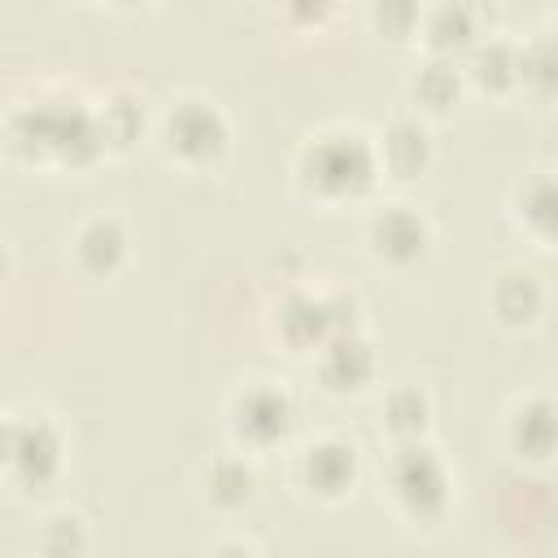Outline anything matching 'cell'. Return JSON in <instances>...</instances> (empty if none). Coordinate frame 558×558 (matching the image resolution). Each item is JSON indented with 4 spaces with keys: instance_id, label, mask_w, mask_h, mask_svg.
<instances>
[{
    "instance_id": "obj_11",
    "label": "cell",
    "mask_w": 558,
    "mask_h": 558,
    "mask_svg": "<svg viewBox=\"0 0 558 558\" xmlns=\"http://www.w3.org/2000/svg\"><path fill=\"white\" fill-rule=\"evenodd\" d=\"M501 440H506V453L523 466L554 462L558 458V397H545V392L519 397L506 414Z\"/></svg>"
},
{
    "instance_id": "obj_24",
    "label": "cell",
    "mask_w": 558,
    "mask_h": 558,
    "mask_svg": "<svg viewBox=\"0 0 558 558\" xmlns=\"http://www.w3.org/2000/svg\"><path fill=\"white\" fill-rule=\"evenodd\" d=\"M35 549L39 554H83L87 549V519L78 510H57L39 523V536H35Z\"/></svg>"
},
{
    "instance_id": "obj_19",
    "label": "cell",
    "mask_w": 558,
    "mask_h": 558,
    "mask_svg": "<svg viewBox=\"0 0 558 558\" xmlns=\"http://www.w3.org/2000/svg\"><path fill=\"white\" fill-rule=\"evenodd\" d=\"M92 105H96V126H100L109 153H131V148L157 126L148 100H144L135 87H113V92H105V96L92 100Z\"/></svg>"
},
{
    "instance_id": "obj_13",
    "label": "cell",
    "mask_w": 558,
    "mask_h": 558,
    "mask_svg": "<svg viewBox=\"0 0 558 558\" xmlns=\"http://www.w3.org/2000/svg\"><path fill=\"white\" fill-rule=\"evenodd\" d=\"M70 257L87 279H113L131 262V231L118 214H87L70 235Z\"/></svg>"
},
{
    "instance_id": "obj_27",
    "label": "cell",
    "mask_w": 558,
    "mask_h": 558,
    "mask_svg": "<svg viewBox=\"0 0 558 558\" xmlns=\"http://www.w3.org/2000/svg\"><path fill=\"white\" fill-rule=\"evenodd\" d=\"M113 9H140V4H148V0H109Z\"/></svg>"
},
{
    "instance_id": "obj_18",
    "label": "cell",
    "mask_w": 558,
    "mask_h": 558,
    "mask_svg": "<svg viewBox=\"0 0 558 558\" xmlns=\"http://www.w3.org/2000/svg\"><path fill=\"white\" fill-rule=\"evenodd\" d=\"M466 92V74H462V61H449V57H423L410 74H405V105L418 113V118H449L458 109Z\"/></svg>"
},
{
    "instance_id": "obj_3",
    "label": "cell",
    "mask_w": 558,
    "mask_h": 558,
    "mask_svg": "<svg viewBox=\"0 0 558 558\" xmlns=\"http://www.w3.org/2000/svg\"><path fill=\"white\" fill-rule=\"evenodd\" d=\"M379 497L405 527H436L453 506V471L427 440H401L379 466Z\"/></svg>"
},
{
    "instance_id": "obj_26",
    "label": "cell",
    "mask_w": 558,
    "mask_h": 558,
    "mask_svg": "<svg viewBox=\"0 0 558 558\" xmlns=\"http://www.w3.org/2000/svg\"><path fill=\"white\" fill-rule=\"evenodd\" d=\"M209 549H214V554H231V549H235V554H248V549H262V545H257V541H244V536H231V541H214Z\"/></svg>"
},
{
    "instance_id": "obj_15",
    "label": "cell",
    "mask_w": 558,
    "mask_h": 558,
    "mask_svg": "<svg viewBox=\"0 0 558 558\" xmlns=\"http://www.w3.org/2000/svg\"><path fill=\"white\" fill-rule=\"evenodd\" d=\"M545 301H549V292H545L541 275L527 270V266H501L488 283V314L506 331L536 327L541 314H545Z\"/></svg>"
},
{
    "instance_id": "obj_17",
    "label": "cell",
    "mask_w": 558,
    "mask_h": 558,
    "mask_svg": "<svg viewBox=\"0 0 558 558\" xmlns=\"http://www.w3.org/2000/svg\"><path fill=\"white\" fill-rule=\"evenodd\" d=\"M510 222L519 235H527L536 248L558 253V170L527 174L510 192Z\"/></svg>"
},
{
    "instance_id": "obj_20",
    "label": "cell",
    "mask_w": 558,
    "mask_h": 558,
    "mask_svg": "<svg viewBox=\"0 0 558 558\" xmlns=\"http://www.w3.org/2000/svg\"><path fill=\"white\" fill-rule=\"evenodd\" d=\"M462 74H466V87H475L484 96H510V92H519V39H501L493 31L488 39H480L462 57Z\"/></svg>"
},
{
    "instance_id": "obj_25",
    "label": "cell",
    "mask_w": 558,
    "mask_h": 558,
    "mask_svg": "<svg viewBox=\"0 0 558 558\" xmlns=\"http://www.w3.org/2000/svg\"><path fill=\"white\" fill-rule=\"evenodd\" d=\"M270 9L288 31H323L336 17L340 0H270Z\"/></svg>"
},
{
    "instance_id": "obj_2",
    "label": "cell",
    "mask_w": 558,
    "mask_h": 558,
    "mask_svg": "<svg viewBox=\"0 0 558 558\" xmlns=\"http://www.w3.org/2000/svg\"><path fill=\"white\" fill-rule=\"evenodd\" d=\"M379 179L384 170H379L375 135H366L362 126H323L305 135V144L292 157L296 196L323 209H344L366 201Z\"/></svg>"
},
{
    "instance_id": "obj_4",
    "label": "cell",
    "mask_w": 558,
    "mask_h": 558,
    "mask_svg": "<svg viewBox=\"0 0 558 558\" xmlns=\"http://www.w3.org/2000/svg\"><path fill=\"white\" fill-rule=\"evenodd\" d=\"M153 135H157L166 161L187 174H209L231 153V118L222 113V105L214 96H201V92L170 96L166 109L157 113Z\"/></svg>"
},
{
    "instance_id": "obj_9",
    "label": "cell",
    "mask_w": 558,
    "mask_h": 558,
    "mask_svg": "<svg viewBox=\"0 0 558 558\" xmlns=\"http://www.w3.org/2000/svg\"><path fill=\"white\" fill-rule=\"evenodd\" d=\"M357 475H362V453L344 436H314L292 458L296 488L323 506H340L357 488Z\"/></svg>"
},
{
    "instance_id": "obj_22",
    "label": "cell",
    "mask_w": 558,
    "mask_h": 558,
    "mask_svg": "<svg viewBox=\"0 0 558 558\" xmlns=\"http://www.w3.org/2000/svg\"><path fill=\"white\" fill-rule=\"evenodd\" d=\"M519 92L527 100H558V35L536 31L519 39Z\"/></svg>"
},
{
    "instance_id": "obj_7",
    "label": "cell",
    "mask_w": 558,
    "mask_h": 558,
    "mask_svg": "<svg viewBox=\"0 0 558 558\" xmlns=\"http://www.w3.org/2000/svg\"><path fill=\"white\" fill-rule=\"evenodd\" d=\"M296 427V401L275 379H248L227 397V436L244 453H270L288 445Z\"/></svg>"
},
{
    "instance_id": "obj_23",
    "label": "cell",
    "mask_w": 558,
    "mask_h": 558,
    "mask_svg": "<svg viewBox=\"0 0 558 558\" xmlns=\"http://www.w3.org/2000/svg\"><path fill=\"white\" fill-rule=\"evenodd\" d=\"M427 0H366V22L384 44H410L423 31Z\"/></svg>"
},
{
    "instance_id": "obj_1",
    "label": "cell",
    "mask_w": 558,
    "mask_h": 558,
    "mask_svg": "<svg viewBox=\"0 0 558 558\" xmlns=\"http://www.w3.org/2000/svg\"><path fill=\"white\" fill-rule=\"evenodd\" d=\"M9 148L31 166L57 170H87L109 148L96 126V105L74 92H39L35 100H17L9 109Z\"/></svg>"
},
{
    "instance_id": "obj_28",
    "label": "cell",
    "mask_w": 558,
    "mask_h": 558,
    "mask_svg": "<svg viewBox=\"0 0 558 558\" xmlns=\"http://www.w3.org/2000/svg\"><path fill=\"white\" fill-rule=\"evenodd\" d=\"M549 31H554V35H558V17H554V26H549Z\"/></svg>"
},
{
    "instance_id": "obj_6",
    "label": "cell",
    "mask_w": 558,
    "mask_h": 558,
    "mask_svg": "<svg viewBox=\"0 0 558 558\" xmlns=\"http://www.w3.org/2000/svg\"><path fill=\"white\" fill-rule=\"evenodd\" d=\"M362 305L353 292H310V288H292L275 301V336L283 340L288 353H318L336 331H353L362 327Z\"/></svg>"
},
{
    "instance_id": "obj_16",
    "label": "cell",
    "mask_w": 558,
    "mask_h": 558,
    "mask_svg": "<svg viewBox=\"0 0 558 558\" xmlns=\"http://www.w3.org/2000/svg\"><path fill=\"white\" fill-rule=\"evenodd\" d=\"M196 488H201V501L218 514H240L244 506H253L257 497V466H253V453L244 449H227V453H214L201 471H196Z\"/></svg>"
},
{
    "instance_id": "obj_8",
    "label": "cell",
    "mask_w": 558,
    "mask_h": 558,
    "mask_svg": "<svg viewBox=\"0 0 558 558\" xmlns=\"http://www.w3.org/2000/svg\"><path fill=\"white\" fill-rule=\"evenodd\" d=\"M362 244H366L375 266H384V270H414V266H423L432 257L436 227L410 201H379V205H371V214L362 222Z\"/></svg>"
},
{
    "instance_id": "obj_21",
    "label": "cell",
    "mask_w": 558,
    "mask_h": 558,
    "mask_svg": "<svg viewBox=\"0 0 558 558\" xmlns=\"http://www.w3.org/2000/svg\"><path fill=\"white\" fill-rule=\"evenodd\" d=\"M379 427L392 445L401 440H427L432 427V397L418 384H392L379 401Z\"/></svg>"
},
{
    "instance_id": "obj_10",
    "label": "cell",
    "mask_w": 558,
    "mask_h": 558,
    "mask_svg": "<svg viewBox=\"0 0 558 558\" xmlns=\"http://www.w3.org/2000/svg\"><path fill=\"white\" fill-rule=\"evenodd\" d=\"M493 22H497L493 0H427L418 44L432 57L462 61L480 39L493 35Z\"/></svg>"
},
{
    "instance_id": "obj_14",
    "label": "cell",
    "mask_w": 558,
    "mask_h": 558,
    "mask_svg": "<svg viewBox=\"0 0 558 558\" xmlns=\"http://www.w3.org/2000/svg\"><path fill=\"white\" fill-rule=\"evenodd\" d=\"M314 375L323 384V392L331 397H357L371 379H375V349L362 336V327L353 331H336L318 353H314Z\"/></svg>"
},
{
    "instance_id": "obj_12",
    "label": "cell",
    "mask_w": 558,
    "mask_h": 558,
    "mask_svg": "<svg viewBox=\"0 0 558 558\" xmlns=\"http://www.w3.org/2000/svg\"><path fill=\"white\" fill-rule=\"evenodd\" d=\"M375 153H379L384 179H392V183H414V179H423L427 166H432V157H436L427 118H418L414 109L392 113V118L379 126V135H375Z\"/></svg>"
},
{
    "instance_id": "obj_5",
    "label": "cell",
    "mask_w": 558,
    "mask_h": 558,
    "mask_svg": "<svg viewBox=\"0 0 558 558\" xmlns=\"http://www.w3.org/2000/svg\"><path fill=\"white\" fill-rule=\"evenodd\" d=\"M65 471V432L61 423L31 405V410H9L4 418V484L22 497H35L52 488Z\"/></svg>"
}]
</instances>
